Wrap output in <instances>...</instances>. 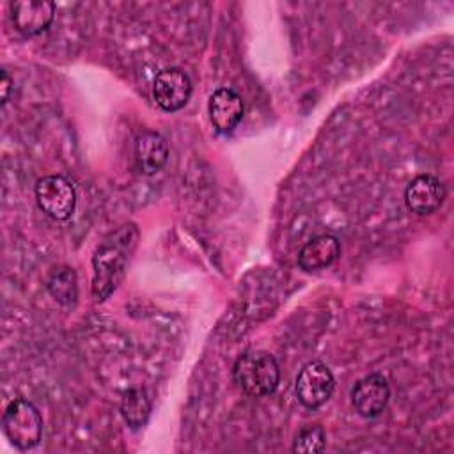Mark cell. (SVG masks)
Returning <instances> with one entry per match:
<instances>
[{
	"label": "cell",
	"mask_w": 454,
	"mask_h": 454,
	"mask_svg": "<svg viewBox=\"0 0 454 454\" xmlns=\"http://www.w3.org/2000/svg\"><path fill=\"white\" fill-rule=\"evenodd\" d=\"M121 415L131 429L142 427L151 415V401L142 388H129L121 401Z\"/></svg>",
	"instance_id": "cell-14"
},
{
	"label": "cell",
	"mask_w": 454,
	"mask_h": 454,
	"mask_svg": "<svg viewBox=\"0 0 454 454\" xmlns=\"http://www.w3.org/2000/svg\"><path fill=\"white\" fill-rule=\"evenodd\" d=\"M46 287L50 294L64 307H73L78 300V284L76 275L71 268L60 266L55 268L46 282Z\"/></svg>",
	"instance_id": "cell-13"
},
{
	"label": "cell",
	"mask_w": 454,
	"mask_h": 454,
	"mask_svg": "<svg viewBox=\"0 0 454 454\" xmlns=\"http://www.w3.org/2000/svg\"><path fill=\"white\" fill-rule=\"evenodd\" d=\"M2 427L7 440L20 450L35 447L43 434V419L37 408L23 399H12L2 417Z\"/></svg>",
	"instance_id": "cell-3"
},
{
	"label": "cell",
	"mask_w": 454,
	"mask_h": 454,
	"mask_svg": "<svg viewBox=\"0 0 454 454\" xmlns=\"http://www.w3.org/2000/svg\"><path fill=\"white\" fill-rule=\"evenodd\" d=\"M335 387V380L332 371L323 362H309L301 367V371L296 376L294 392L298 401L305 408H319L325 404Z\"/></svg>",
	"instance_id": "cell-5"
},
{
	"label": "cell",
	"mask_w": 454,
	"mask_h": 454,
	"mask_svg": "<svg viewBox=\"0 0 454 454\" xmlns=\"http://www.w3.org/2000/svg\"><path fill=\"white\" fill-rule=\"evenodd\" d=\"M325 443H326V436H325V431L321 426H316V424L303 426L298 431V434L294 436L293 452L316 454L325 449Z\"/></svg>",
	"instance_id": "cell-15"
},
{
	"label": "cell",
	"mask_w": 454,
	"mask_h": 454,
	"mask_svg": "<svg viewBox=\"0 0 454 454\" xmlns=\"http://www.w3.org/2000/svg\"><path fill=\"white\" fill-rule=\"evenodd\" d=\"M133 156L137 168L145 176H153L160 172L168 161L167 140L160 133L145 129L135 138Z\"/></svg>",
	"instance_id": "cell-11"
},
{
	"label": "cell",
	"mask_w": 454,
	"mask_h": 454,
	"mask_svg": "<svg viewBox=\"0 0 454 454\" xmlns=\"http://www.w3.org/2000/svg\"><path fill=\"white\" fill-rule=\"evenodd\" d=\"M192 96V82L179 67L161 69L153 82V98L165 112L183 108Z\"/></svg>",
	"instance_id": "cell-6"
},
{
	"label": "cell",
	"mask_w": 454,
	"mask_h": 454,
	"mask_svg": "<svg viewBox=\"0 0 454 454\" xmlns=\"http://www.w3.org/2000/svg\"><path fill=\"white\" fill-rule=\"evenodd\" d=\"M11 16L20 34L37 35L51 25L55 4L50 0H16L11 4Z\"/></svg>",
	"instance_id": "cell-8"
},
{
	"label": "cell",
	"mask_w": 454,
	"mask_h": 454,
	"mask_svg": "<svg viewBox=\"0 0 454 454\" xmlns=\"http://www.w3.org/2000/svg\"><path fill=\"white\" fill-rule=\"evenodd\" d=\"M11 78H9V74H7V71L5 69H2V73H0V87H2V105L9 99V92H11Z\"/></svg>",
	"instance_id": "cell-16"
},
{
	"label": "cell",
	"mask_w": 454,
	"mask_h": 454,
	"mask_svg": "<svg viewBox=\"0 0 454 454\" xmlns=\"http://www.w3.org/2000/svg\"><path fill=\"white\" fill-rule=\"evenodd\" d=\"M445 199L443 183L431 174L415 176L404 192L406 207L417 215H431L436 211Z\"/></svg>",
	"instance_id": "cell-9"
},
{
	"label": "cell",
	"mask_w": 454,
	"mask_h": 454,
	"mask_svg": "<svg viewBox=\"0 0 454 454\" xmlns=\"http://www.w3.org/2000/svg\"><path fill=\"white\" fill-rule=\"evenodd\" d=\"M390 399V387L385 376L372 372L358 380L351 390V403L358 415L365 419L378 417Z\"/></svg>",
	"instance_id": "cell-7"
},
{
	"label": "cell",
	"mask_w": 454,
	"mask_h": 454,
	"mask_svg": "<svg viewBox=\"0 0 454 454\" xmlns=\"http://www.w3.org/2000/svg\"><path fill=\"white\" fill-rule=\"evenodd\" d=\"M137 243L138 227L133 222H126L98 245L92 257V296L96 301L106 300L117 289L126 275Z\"/></svg>",
	"instance_id": "cell-1"
},
{
	"label": "cell",
	"mask_w": 454,
	"mask_h": 454,
	"mask_svg": "<svg viewBox=\"0 0 454 454\" xmlns=\"http://www.w3.org/2000/svg\"><path fill=\"white\" fill-rule=\"evenodd\" d=\"M232 376L245 394L262 397L275 392L280 381V369L268 351L250 349L238 356L232 367Z\"/></svg>",
	"instance_id": "cell-2"
},
{
	"label": "cell",
	"mask_w": 454,
	"mask_h": 454,
	"mask_svg": "<svg viewBox=\"0 0 454 454\" xmlns=\"http://www.w3.org/2000/svg\"><path fill=\"white\" fill-rule=\"evenodd\" d=\"M339 254V239L332 234H319L303 245L298 254V264L305 271H319L330 266Z\"/></svg>",
	"instance_id": "cell-12"
},
{
	"label": "cell",
	"mask_w": 454,
	"mask_h": 454,
	"mask_svg": "<svg viewBox=\"0 0 454 454\" xmlns=\"http://www.w3.org/2000/svg\"><path fill=\"white\" fill-rule=\"evenodd\" d=\"M243 110L241 96L229 87L216 89L207 103L211 124L218 133H231L243 119Z\"/></svg>",
	"instance_id": "cell-10"
},
{
	"label": "cell",
	"mask_w": 454,
	"mask_h": 454,
	"mask_svg": "<svg viewBox=\"0 0 454 454\" xmlns=\"http://www.w3.org/2000/svg\"><path fill=\"white\" fill-rule=\"evenodd\" d=\"M35 200L50 218L67 220L76 206V192L64 176H44L35 184Z\"/></svg>",
	"instance_id": "cell-4"
}]
</instances>
